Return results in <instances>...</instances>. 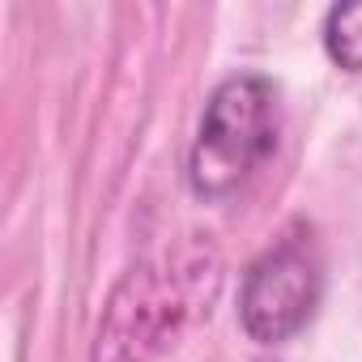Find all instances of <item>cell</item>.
<instances>
[{"instance_id": "6da1fadb", "label": "cell", "mask_w": 362, "mask_h": 362, "mask_svg": "<svg viewBox=\"0 0 362 362\" xmlns=\"http://www.w3.org/2000/svg\"><path fill=\"white\" fill-rule=\"evenodd\" d=\"M218 294L222 252L201 235L179 239L115 281L94 332L90 362H158L214 311Z\"/></svg>"}, {"instance_id": "7a4b0ae2", "label": "cell", "mask_w": 362, "mask_h": 362, "mask_svg": "<svg viewBox=\"0 0 362 362\" xmlns=\"http://www.w3.org/2000/svg\"><path fill=\"white\" fill-rule=\"evenodd\" d=\"M273 145H277V86L264 73L226 77L209 94L188 153L192 192L209 201L230 197L273 153Z\"/></svg>"}, {"instance_id": "3957f363", "label": "cell", "mask_w": 362, "mask_h": 362, "mask_svg": "<svg viewBox=\"0 0 362 362\" xmlns=\"http://www.w3.org/2000/svg\"><path fill=\"white\" fill-rule=\"evenodd\" d=\"M324 298V256L307 226L260 252L239 290V324L260 345H281L315 315Z\"/></svg>"}, {"instance_id": "277c9868", "label": "cell", "mask_w": 362, "mask_h": 362, "mask_svg": "<svg viewBox=\"0 0 362 362\" xmlns=\"http://www.w3.org/2000/svg\"><path fill=\"white\" fill-rule=\"evenodd\" d=\"M324 47L328 56L349 69L362 73V0L358 5H332L324 18Z\"/></svg>"}]
</instances>
